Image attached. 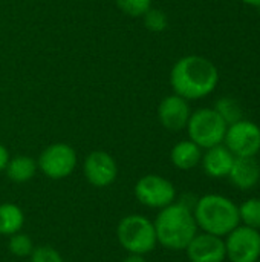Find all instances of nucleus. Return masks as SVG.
Returning <instances> with one entry per match:
<instances>
[{"label": "nucleus", "mask_w": 260, "mask_h": 262, "mask_svg": "<svg viewBox=\"0 0 260 262\" xmlns=\"http://www.w3.org/2000/svg\"><path fill=\"white\" fill-rule=\"evenodd\" d=\"M219 83L216 64L202 55L181 57L170 71V86L173 94L187 101L201 100L215 92Z\"/></svg>", "instance_id": "f257e3e1"}, {"label": "nucleus", "mask_w": 260, "mask_h": 262, "mask_svg": "<svg viewBox=\"0 0 260 262\" xmlns=\"http://www.w3.org/2000/svg\"><path fill=\"white\" fill-rule=\"evenodd\" d=\"M158 244L169 250H185L190 241L198 233V224L193 209L185 203H172L159 210L155 221Z\"/></svg>", "instance_id": "f03ea898"}, {"label": "nucleus", "mask_w": 260, "mask_h": 262, "mask_svg": "<svg viewBox=\"0 0 260 262\" xmlns=\"http://www.w3.org/2000/svg\"><path fill=\"white\" fill-rule=\"evenodd\" d=\"M193 215L198 229L221 238H225L241 224L239 206L233 200L218 193L201 196L193 206Z\"/></svg>", "instance_id": "7ed1b4c3"}, {"label": "nucleus", "mask_w": 260, "mask_h": 262, "mask_svg": "<svg viewBox=\"0 0 260 262\" xmlns=\"http://www.w3.org/2000/svg\"><path fill=\"white\" fill-rule=\"evenodd\" d=\"M120 246L133 255H149L158 246L153 221L139 213H130L120 220L116 226Z\"/></svg>", "instance_id": "20e7f679"}, {"label": "nucleus", "mask_w": 260, "mask_h": 262, "mask_svg": "<svg viewBox=\"0 0 260 262\" xmlns=\"http://www.w3.org/2000/svg\"><path fill=\"white\" fill-rule=\"evenodd\" d=\"M228 124L213 107H201L192 112L187 123L188 140L201 149H210L224 143Z\"/></svg>", "instance_id": "39448f33"}, {"label": "nucleus", "mask_w": 260, "mask_h": 262, "mask_svg": "<svg viewBox=\"0 0 260 262\" xmlns=\"http://www.w3.org/2000/svg\"><path fill=\"white\" fill-rule=\"evenodd\" d=\"M78 164L75 149L67 143H52L38 155V170L49 180L60 181L70 177Z\"/></svg>", "instance_id": "423d86ee"}, {"label": "nucleus", "mask_w": 260, "mask_h": 262, "mask_svg": "<svg viewBox=\"0 0 260 262\" xmlns=\"http://www.w3.org/2000/svg\"><path fill=\"white\" fill-rule=\"evenodd\" d=\"M135 198L144 207L161 210L176 201V187L162 175L149 173L141 177L133 187Z\"/></svg>", "instance_id": "0eeeda50"}, {"label": "nucleus", "mask_w": 260, "mask_h": 262, "mask_svg": "<svg viewBox=\"0 0 260 262\" xmlns=\"http://www.w3.org/2000/svg\"><path fill=\"white\" fill-rule=\"evenodd\" d=\"M224 241L230 262H257L260 259V230L239 224Z\"/></svg>", "instance_id": "6e6552de"}, {"label": "nucleus", "mask_w": 260, "mask_h": 262, "mask_svg": "<svg viewBox=\"0 0 260 262\" xmlns=\"http://www.w3.org/2000/svg\"><path fill=\"white\" fill-rule=\"evenodd\" d=\"M224 146L234 157H256L260 152V127L250 120H239L227 127Z\"/></svg>", "instance_id": "1a4fd4ad"}, {"label": "nucleus", "mask_w": 260, "mask_h": 262, "mask_svg": "<svg viewBox=\"0 0 260 262\" xmlns=\"http://www.w3.org/2000/svg\"><path fill=\"white\" fill-rule=\"evenodd\" d=\"M83 175L90 186L104 189L116 181L118 164L109 152L92 150L83 161Z\"/></svg>", "instance_id": "9d476101"}, {"label": "nucleus", "mask_w": 260, "mask_h": 262, "mask_svg": "<svg viewBox=\"0 0 260 262\" xmlns=\"http://www.w3.org/2000/svg\"><path fill=\"white\" fill-rule=\"evenodd\" d=\"M184 252L190 262H224L227 259L224 238L205 232L196 233Z\"/></svg>", "instance_id": "9b49d317"}, {"label": "nucleus", "mask_w": 260, "mask_h": 262, "mask_svg": "<svg viewBox=\"0 0 260 262\" xmlns=\"http://www.w3.org/2000/svg\"><path fill=\"white\" fill-rule=\"evenodd\" d=\"M190 115L192 109L188 101L176 94L164 97L158 106V120L161 126L170 132H179L185 129Z\"/></svg>", "instance_id": "f8f14e48"}, {"label": "nucleus", "mask_w": 260, "mask_h": 262, "mask_svg": "<svg viewBox=\"0 0 260 262\" xmlns=\"http://www.w3.org/2000/svg\"><path fill=\"white\" fill-rule=\"evenodd\" d=\"M231 184L241 190H250L260 181V164L256 157H236L228 177Z\"/></svg>", "instance_id": "ddd939ff"}, {"label": "nucleus", "mask_w": 260, "mask_h": 262, "mask_svg": "<svg viewBox=\"0 0 260 262\" xmlns=\"http://www.w3.org/2000/svg\"><path fill=\"white\" fill-rule=\"evenodd\" d=\"M234 155L222 144H218L215 147L205 149V152L202 154L201 158V164L202 169L205 172V175H208L210 178H227L231 166L234 163Z\"/></svg>", "instance_id": "4468645a"}, {"label": "nucleus", "mask_w": 260, "mask_h": 262, "mask_svg": "<svg viewBox=\"0 0 260 262\" xmlns=\"http://www.w3.org/2000/svg\"><path fill=\"white\" fill-rule=\"evenodd\" d=\"M202 149L192 140H182L176 143L170 150V161L179 170H192L201 164Z\"/></svg>", "instance_id": "2eb2a0df"}, {"label": "nucleus", "mask_w": 260, "mask_h": 262, "mask_svg": "<svg viewBox=\"0 0 260 262\" xmlns=\"http://www.w3.org/2000/svg\"><path fill=\"white\" fill-rule=\"evenodd\" d=\"M37 172H38L37 160H34L32 157H28V155L11 157L9 163L5 169L8 180L15 184L29 183L37 175Z\"/></svg>", "instance_id": "dca6fc26"}, {"label": "nucleus", "mask_w": 260, "mask_h": 262, "mask_svg": "<svg viewBox=\"0 0 260 262\" xmlns=\"http://www.w3.org/2000/svg\"><path fill=\"white\" fill-rule=\"evenodd\" d=\"M25 226V213L21 207L14 203H2L0 204V235L12 236L21 232Z\"/></svg>", "instance_id": "f3484780"}, {"label": "nucleus", "mask_w": 260, "mask_h": 262, "mask_svg": "<svg viewBox=\"0 0 260 262\" xmlns=\"http://www.w3.org/2000/svg\"><path fill=\"white\" fill-rule=\"evenodd\" d=\"M239 220L242 226L260 230V198H248L239 206Z\"/></svg>", "instance_id": "a211bd4d"}, {"label": "nucleus", "mask_w": 260, "mask_h": 262, "mask_svg": "<svg viewBox=\"0 0 260 262\" xmlns=\"http://www.w3.org/2000/svg\"><path fill=\"white\" fill-rule=\"evenodd\" d=\"M221 117L222 120L230 126L239 120H242V109H241V104L234 100V98H230V97H222L219 98L216 103H215V107H213Z\"/></svg>", "instance_id": "6ab92c4d"}, {"label": "nucleus", "mask_w": 260, "mask_h": 262, "mask_svg": "<svg viewBox=\"0 0 260 262\" xmlns=\"http://www.w3.org/2000/svg\"><path fill=\"white\" fill-rule=\"evenodd\" d=\"M34 243L26 233H15L8 239V252L15 258H29L34 250Z\"/></svg>", "instance_id": "aec40b11"}, {"label": "nucleus", "mask_w": 260, "mask_h": 262, "mask_svg": "<svg viewBox=\"0 0 260 262\" xmlns=\"http://www.w3.org/2000/svg\"><path fill=\"white\" fill-rule=\"evenodd\" d=\"M141 18L144 21L146 29H149L152 32H162L169 26V18H167L166 12L158 8H153V6Z\"/></svg>", "instance_id": "412c9836"}, {"label": "nucleus", "mask_w": 260, "mask_h": 262, "mask_svg": "<svg viewBox=\"0 0 260 262\" xmlns=\"http://www.w3.org/2000/svg\"><path fill=\"white\" fill-rule=\"evenodd\" d=\"M118 9L129 17H143L150 8L152 0H115Z\"/></svg>", "instance_id": "4be33fe9"}, {"label": "nucleus", "mask_w": 260, "mask_h": 262, "mask_svg": "<svg viewBox=\"0 0 260 262\" xmlns=\"http://www.w3.org/2000/svg\"><path fill=\"white\" fill-rule=\"evenodd\" d=\"M31 262H64L63 256L60 255V252L51 246H38L34 247L31 256H29Z\"/></svg>", "instance_id": "5701e85b"}, {"label": "nucleus", "mask_w": 260, "mask_h": 262, "mask_svg": "<svg viewBox=\"0 0 260 262\" xmlns=\"http://www.w3.org/2000/svg\"><path fill=\"white\" fill-rule=\"evenodd\" d=\"M9 160H11L9 150L6 149V146H5V144H2V143H0V172H5V169H6V166H8Z\"/></svg>", "instance_id": "b1692460"}, {"label": "nucleus", "mask_w": 260, "mask_h": 262, "mask_svg": "<svg viewBox=\"0 0 260 262\" xmlns=\"http://www.w3.org/2000/svg\"><path fill=\"white\" fill-rule=\"evenodd\" d=\"M123 262H147L144 255H133V253H127V256L123 259Z\"/></svg>", "instance_id": "393cba45"}, {"label": "nucleus", "mask_w": 260, "mask_h": 262, "mask_svg": "<svg viewBox=\"0 0 260 262\" xmlns=\"http://www.w3.org/2000/svg\"><path fill=\"white\" fill-rule=\"evenodd\" d=\"M245 5L253 6V8H260V0H242Z\"/></svg>", "instance_id": "a878e982"}, {"label": "nucleus", "mask_w": 260, "mask_h": 262, "mask_svg": "<svg viewBox=\"0 0 260 262\" xmlns=\"http://www.w3.org/2000/svg\"><path fill=\"white\" fill-rule=\"evenodd\" d=\"M257 262H260V259H259V261H257Z\"/></svg>", "instance_id": "bb28decb"}]
</instances>
